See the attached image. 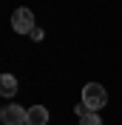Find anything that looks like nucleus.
I'll list each match as a JSON object with an SVG mask.
<instances>
[{"instance_id": "nucleus-5", "label": "nucleus", "mask_w": 122, "mask_h": 125, "mask_svg": "<svg viewBox=\"0 0 122 125\" xmlns=\"http://www.w3.org/2000/svg\"><path fill=\"white\" fill-rule=\"evenodd\" d=\"M46 122H48V108L31 105V108H29V122H26V125H46Z\"/></svg>"}, {"instance_id": "nucleus-1", "label": "nucleus", "mask_w": 122, "mask_h": 125, "mask_svg": "<svg viewBox=\"0 0 122 125\" xmlns=\"http://www.w3.org/2000/svg\"><path fill=\"white\" fill-rule=\"evenodd\" d=\"M82 102L88 111H99L102 105H108V91L99 83H88V85L82 88Z\"/></svg>"}, {"instance_id": "nucleus-7", "label": "nucleus", "mask_w": 122, "mask_h": 125, "mask_svg": "<svg viewBox=\"0 0 122 125\" xmlns=\"http://www.w3.org/2000/svg\"><path fill=\"white\" fill-rule=\"evenodd\" d=\"M74 114H77V117H85V114H88V108H85V102H80V105H77V108H74Z\"/></svg>"}, {"instance_id": "nucleus-8", "label": "nucleus", "mask_w": 122, "mask_h": 125, "mask_svg": "<svg viewBox=\"0 0 122 125\" xmlns=\"http://www.w3.org/2000/svg\"><path fill=\"white\" fill-rule=\"evenodd\" d=\"M31 40H37V43H40V40H43V29H34V31H31Z\"/></svg>"}, {"instance_id": "nucleus-2", "label": "nucleus", "mask_w": 122, "mask_h": 125, "mask_svg": "<svg viewBox=\"0 0 122 125\" xmlns=\"http://www.w3.org/2000/svg\"><path fill=\"white\" fill-rule=\"evenodd\" d=\"M0 122L3 125H26L29 122V108H20L17 102H9L0 111Z\"/></svg>"}, {"instance_id": "nucleus-3", "label": "nucleus", "mask_w": 122, "mask_h": 125, "mask_svg": "<svg viewBox=\"0 0 122 125\" xmlns=\"http://www.w3.org/2000/svg\"><path fill=\"white\" fill-rule=\"evenodd\" d=\"M11 29L17 34H31L34 31V14H31V9H17L11 14Z\"/></svg>"}, {"instance_id": "nucleus-6", "label": "nucleus", "mask_w": 122, "mask_h": 125, "mask_svg": "<svg viewBox=\"0 0 122 125\" xmlns=\"http://www.w3.org/2000/svg\"><path fill=\"white\" fill-rule=\"evenodd\" d=\"M80 125H102V119H99L97 111H88L85 117H80Z\"/></svg>"}, {"instance_id": "nucleus-4", "label": "nucleus", "mask_w": 122, "mask_h": 125, "mask_svg": "<svg viewBox=\"0 0 122 125\" xmlns=\"http://www.w3.org/2000/svg\"><path fill=\"white\" fill-rule=\"evenodd\" d=\"M14 94H17V77L14 74H3L0 77V97L3 100H11Z\"/></svg>"}]
</instances>
